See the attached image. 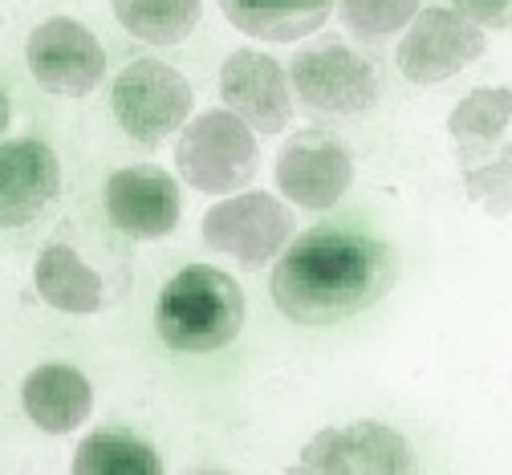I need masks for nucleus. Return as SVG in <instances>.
Here are the masks:
<instances>
[{"label": "nucleus", "instance_id": "f257e3e1", "mask_svg": "<svg viewBox=\"0 0 512 475\" xmlns=\"http://www.w3.org/2000/svg\"><path fill=\"white\" fill-rule=\"evenodd\" d=\"M395 252L350 228H313L273 268V301L297 325L346 321L391 293Z\"/></svg>", "mask_w": 512, "mask_h": 475}, {"label": "nucleus", "instance_id": "f03ea898", "mask_svg": "<svg viewBox=\"0 0 512 475\" xmlns=\"http://www.w3.org/2000/svg\"><path fill=\"white\" fill-rule=\"evenodd\" d=\"M159 337L183 354H212L236 342L244 325V293L240 285L208 264H191L175 273L155 305Z\"/></svg>", "mask_w": 512, "mask_h": 475}, {"label": "nucleus", "instance_id": "7ed1b4c3", "mask_svg": "<svg viewBox=\"0 0 512 475\" xmlns=\"http://www.w3.org/2000/svg\"><path fill=\"white\" fill-rule=\"evenodd\" d=\"M110 106H114L118 126L131 134L139 147H159L191 114V86L175 65L143 57V61H131L114 78Z\"/></svg>", "mask_w": 512, "mask_h": 475}, {"label": "nucleus", "instance_id": "20e7f679", "mask_svg": "<svg viewBox=\"0 0 512 475\" xmlns=\"http://www.w3.org/2000/svg\"><path fill=\"white\" fill-rule=\"evenodd\" d=\"M175 163L196 191L228 195L256 175V139L232 110H208L183 130Z\"/></svg>", "mask_w": 512, "mask_h": 475}, {"label": "nucleus", "instance_id": "39448f33", "mask_svg": "<svg viewBox=\"0 0 512 475\" xmlns=\"http://www.w3.org/2000/svg\"><path fill=\"white\" fill-rule=\"evenodd\" d=\"M293 90L313 114H334L350 118L374 106L378 98V78L370 70V61L354 53L338 37H317L293 57Z\"/></svg>", "mask_w": 512, "mask_h": 475}, {"label": "nucleus", "instance_id": "423d86ee", "mask_svg": "<svg viewBox=\"0 0 512 475\" xmlns=\"http://www.w3.org/2000/svg\"><path fill=\"white\" fill-rule=\"evenodd\" d=\"M293 216L281 199L265 195V191H248V195H232L204 216V240L208 248L232 256L240 268H261L265 260H273L285 240L293 236Z\"/></svg>", "mask_w": 512, "mask_h": 475}, {"label": "nucleus", "instance_id": "0eeeda50", "mask_svg": "<svg viewBox=\"0 0 512 475\" xmlns=\"http://www.w3.org/2000/svg\"><path fill=\"white\" fill-rule=\"evenodd\" d=\"M25 61L49 94H66V98L90 94L106 74V49L86 25L70 17H53L37 25L29 33Z\"/></svg>", "mask_w": 512, "mask_h": 475}, {"label": "nucleus", "instance_id": "6e6552de", "mask_svg": "<svg viewBox=\"0 0 512 475\" xmlns=\"http://www.w3.org/2000/svg\"><path fill=\"white\" fill-rule=\"evenodd\" d=\"M488 49L484 29L472 25L464 13L452 9H423L419 21L411 25V33L399 45V70L407 82L431 86L443 78H456L460 70Z\"/></svg>", "mask_w": 512, "mask_h": 475}, {"label": "nucleus", "instance_id": "1a4fd4ad", "mask_svg": "<svg viewBox=\"0 0 512 475\" xmlns=\"http://www.w3.org/2000/svg\"><path fill=\"white\" fill-rule=\"evenodd\" d=\"M350 179H354V159L326 130H301L277 155L281 191L309 212L334 208V203L346 195Z\"/></svg>", "mask_w": 512, "mask_h": 475}, {"label": "nucleus", "instance_id": "9d476101", "mask_svg": "<svg viewBox=\"0 0 512 475\" xmlns=\"http://www.w3.org/2000/svg\"><path fill=\"white\" fill-rule=\"evenodd\" d=\"M411 447L399 431L382 423H350V427H330L317 439L305 443L297 471H326V475H399L411 471Z\"/></svg>", "mask_w": 512, "mask_h": 475}, {"label": "nucleus", "instance_id": "9b49d317", "mask_svg": "<svg viewBox=\"0 0 512 475\" xmlns=\"http://www.w3.org/2000/svg\"><path fill=\"white\" fill-rule=\"evenodd\" d=\"M220 94L224 106L252 130L261 134H277L289 126L293 102H289V78L281 70V61H273L269 53L256 49H236L224 61L220 74Z\"/></svg>", "mask_w": 512, "mask_h": 475}, {"label": "nucleus", "instance_id": "f8f14e48", "mask_svg": "<svg viewBox=\"0 0 512 475\" xmlns=\"http://www.w3.org/2000/svg\"><path fill=\"white\" fill-rule=\"evenodd\" d=\"M106 212L131 240H163L179 224V187L159 167H126L106 183Z\"/></svg>", "mask_w": 512, "mask_h": 475}, {"label": "nucleus", "instance_id": "ddd939ff", "mask_svg": "<svg viewBox=\"0 0 512 475\" xmlns=\"http://www.w3.org/2000/svg\"><path fill=\"white\" fill-rule=\"evenodd\" d=\"M61 187L57 155L37 139L0 143V228L37 220Z\"/></svg>", "mask_w": 512, "mask_h": 475}, {"label": "nucleus", "instance_id": "4468645a", "mask_svg": "<svg viewBox=\"0 0 512 475\" xmlns=\"http://www.w3.org/2000/svg\"><path fill=\"white\" fill-rule=\"evenodd\" d=\"M21 402H25V415L41 431L66 435L78 423H86L94 406V390L86 374L74 366H37L21 386Z\"/></svg>", "mask_w": 512, "mask_h": 475}, {"label": "nucleus", "instance_id": "2eb2a0df", "mask_svg": "<svg viewBox=\"0 0 512 475\" xmlns=\"http://www.w3.org/2000/svg\"><path fill=\"white\" fill-rule=\"evenodd\" d=\"M224 17L261 41H297L326 25L334 0H220Z\"/></svg>", "mask_w": 512, "mask_h": 475}, {"label": "nucleus", "instance_id": "dca6fc26", "mask_svg": "<svg viewBox=\"0 0 512 475\" xmlns=\"http://www.w3.org/2000/svg\"><path fill=\"white\" fill-rule=\"evenodd\" d=\"M37 293L45 305L61 313H98L106 305L102 277L70 248V244H49L37 260Z\"/></svg>", "mask_w": 512, "mask_h": 475}, {"label": "nucleus", "instance_id": "f3484780", "mask_svg": "<svg viewBox=\"0 0 512 475\" xmlns=\"http://www.w3.org/2000/svg\"><path fill=\"white\" fill-rule=\"evenodd\" d=\"M512 118V90L496 86V90H472L456 110L447 118V130H452V143L464 167L484 163L496 143H500V130Z\"/></svg>", "mask_w": 512, "mask_h": 475}, {"label": "nucleus", "instance_id": "a211bd4d", "mask_svg": "<svg viewBox=\"0 0 512 475\" xmlns=\"http://www.w3.org/2000/svg\"><path fill=\"white\" fill-rule=\"evenodd\" d=\"M204 0H114V17L147 45H179L196 29Z\"/></svg>", "mask_w": 512, "mask_h": 475}, {"label": "nucleus", "instance_id": "6ab92c4d", "mask_svg": "<svg viewBox=\"0 0 512 475\" xmlns=\"http://www.w3.org/2000/svg\"><path fill=\"white\" fill-rule=\"evenodd\" d=\"M78 475H159V455L126 431H94L74 455Z\"/></svg>", "mask_w": 512, "mask_h": 475}, {"label": "nucleus", "instance_id": "aec40b11", "mask_svg": "<svg viewBox=\"0 0 512 475\" xmlns=\"http://www.w3.org/2000/svg\"><path fill=\"white\" fill-rule=\"evenodd\" d=\"M464 187L468 199L496 220L512 216V143H500L484 163L464 167Z\"/></svg>", "mask_w": 512, "mask_h": 475}, {"label": "nucleus", "instance_id": "412c9836", "mask_svg": "<svg viewBox=\"0 0 512 475\" xmlns=\"http://www.w3.org/2000/svg\"><path fill=\"white\" fill-rule=\"evenodd\" d=\"M338 13L354 37L382 41L399 33L419 13V0H338Z\"/></svg>", "mask_w": 512, "mask_h": 475}, {"label": "nucleus", "instance_id": "4be33fe9", "mask_svg": "<svg viewBox=\"0 0 512 475\" xmlns=\"http://www.w3.org/2000/svg\"><path fill=\"white\" fill-rule=\"evenodd\" d=\"M456 13H464L472 25H488V29H504L512 25V0H452Z\"/></svg>", "mask_w": 512, "mask_h": 475}, {"label": "nucleus", "instance_id": "5701e85b", "mask_svg": "<svg viewBox=\"0 0 512 475\" xmlns=\"http://www.w3.org/2000/svg\"><path fill=\"white\" fill-rule=\"evenodd\" d=\"M9 114H13V110H9V98H5V94H0V134H5V130H9Z\"/></svg>", "mask_w": 512, "mask_h": 475}]
</instances>
